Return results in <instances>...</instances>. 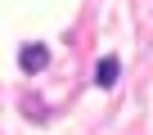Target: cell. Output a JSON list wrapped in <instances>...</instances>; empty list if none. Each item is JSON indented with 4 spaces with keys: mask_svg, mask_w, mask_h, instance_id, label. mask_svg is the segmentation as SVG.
<instances>
[{
    "mask_svg": "<svg viewBox=\"0 0 153 135\" xmlns=\"http://www.w3.org/2000/svg\"><path fill=\"white\" fill-rule=\"evenodd\" d=\"M18 63H23V72H41V68H50V45H41V41H32V45H23V54H18Z\"/></svg>",
    "mask_w": 153,
    "mask_h": 135,
    "instance_id": "1",
    "label": "cell"
},
{
    "mask_svg": "<svg viewBox=\"0 0 153 135\" xmlns=\"http://www.w3.org/2000/svg\"><path fill=\"white\" fill-rule=\"evenodd\" d=\"M135 9H140V36L153 45V0H135Z\"/></svg>",
    "mask_w": 153,
    "mask_h": 135,
    "instance_id": "2",
    "label": "cell"
},
{
    "mask_svg": "<svg viewBox=\"0 0 153 135\" xmlns=\"http://www.w3.org/2000/svg\"><path fill=\"white\" fill-rule=\"evenodd\" d=\"M95 81H99V86H113V81H117V59H113V54H108V59H99Z\"/></svg>",
    "mask_w": 153,
    "mask_h": 135,
    "instance_id": "3",
    "label": "cell"
}]
</instances>
